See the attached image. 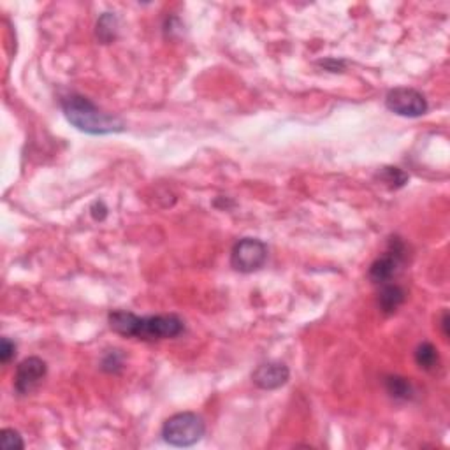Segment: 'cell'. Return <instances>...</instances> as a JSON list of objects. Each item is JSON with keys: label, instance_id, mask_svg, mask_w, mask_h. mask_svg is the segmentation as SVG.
Wrapping results in <instances>:
<instances>
[{"label": "cell", "instance_id": "obj_1", "mask_svg": "<svg viewBox=\"0 0 450 450\" xmlns=\"http://www.w3.org/2000/svg\"><path fill=\"white\" fill-rule=\"evenodd\" d=\"M108 320H110V327L113 329L114 333L145 341L169 340V338L180 336L185 331L183 320L178 315L137 317L132 311L114 309L110 314Z\"/></svg>", "mask_w": 450, "mask_h": 450}, {"label": "cell", "instance_id": "obj_2", "mask_svg": "<svg viewBox=\"0 0 450 450\" xmlns=\"http://www.w3.org/2000/svg\"><path fill=\"white\" fill-rule=\"evenodd\" d=\"M62 111L67 122L79 130V132L92 134V136H106L125 130V123L116 114L101 111L90 99L83 95L71 94L62 99Z\"/></svg>", "mask_w": 450, "mask_h": 450}, {"label": "cell", "instance_id": "obj_3", "mask_svg": "<svg viewBox=\"0 0 450 450\" xmlns=\"http://www.w3.org/2000/svg\"><path fill=\"white\" fill-rule=\"evenodd\" d=\"M206 435V422L194 411L172 415L162 426V438L172 447H192Z\"/></svg>", "mask_w": 450, "mask_h": 450}, {"label": "cell", "instance_id": "obj_4", "mask_svg": "<svg viewBox=\"0 0 450 450\" xmlns=\"http://www.w3.org/2000/svg\"><path fill=\"white\" fill-rule=\"evenodd\" d=\"M267 260V247L257 238H243L232 247L231 266L245 274L263 269Z\"/></svg>", "mask_w": 450, "mask_h": 450}, {"label": "cell", "instance_id": "obj_5", "mask_svg": "<svg viewBox=\"0 0 450 450\" xmlns=\"http://www.w3.org/2000/svg\"><path fill=\"white\" fill-rule=\"evenodd\" d=\"M385 106L398 116L419 118L427 113L429 104L422 92L408 86H396L385 95Z\"/></svg>", "mask_w": 450, "mask_h": 450}, {"label": "cell", "instance_id": "obj_6", "mask_svg": "<svg viewBox=\"0 0 450 450\" xmlns=\"http://www.w3.org/2000/svg\"><path fill=\"white\" fill-rule=\"evenodd\" d=\"M405 263V243L400 238H392L389 248L382 257H378L369 267V280L373 283H389L394 278L401 264Z\"/></svg>", "mask_w": 450, "mask_h": 450}, {"label": "cell", "instance_id": "obj_7", "mask_svg": "<svg viewBox=\"0 0 450 450\" xmlns=\"http://www.w3.org/2000/svg\"><path fill=\"white\" fill-rule=\"evenodd\" d=\"M48 373V366L39 357H27L18 365L14 376V389L18 394H30L34 389L39 387Z\"/></svg>", "mask_w": 450, "mask_h": 450}, {"label": "cell", "instance_id": "obj_8", "mask_svg": "<svg viewBox=\"0 0 450 450\" xmlns=\"http://www.w3.org/2000/svg\"><path fill=\"white\" fill-rule=\"evenodd\" d=\"M290 369L283 362H264L252 373V380L263 391H274L289 382Z\"/></svg>", "mask_w": 450, "mask_h": 450}, {"label": "cell", "instance_id": "obj_9", "mask_svg": "<svg viewBox=\"0 0 450 450\" xmlns=\"http://www.w3.org/2000/svg\"><path fill=\"white\" fill-rule=\"evenodd\" d=\"M405 299H407V292L403 287L396 285V283H384L378 294V306L385 315H392L403 305Z\"/></svg>", "mask_w": 450, "mask_h": 450}, {"label": "cell", "instance_id": "obj_10", "mask_svg": "<svg viewBox=\"0 0 450 450\" xmlns=\"http://www.w3.org/2000/svg\"><path fill=\"white\" fill-rule=\"evenodd\" d=\"M385 389H387L391 398L401 401L411 400L415 394L413 384H411L408 378H405V376H400V375L387 376V378H385Z\"/></svg>", "mask_w": 450, "mask_h": 450}, {"label": "cell", "instance_id": "obj_11", "mask_svg": "<svg viewBox=\"0 0 450 450\" xmlns=\"http://www.w3.org/2000/svg\"><path fill=\"white\" fill-rule=\"evenodd\" d=\"M415 362H417V366H419L420 369H424V371H433L440 362L438 350H436L435 345L429 343V341L420 343L419 347L415 349Z\"/></svg>", "mask_w": 450, "mask_h": 450}, {"label": "cell", "instance_id": "obj_12", "mask_svg": "<svg viewBox=\"0 0 450 450\" xmlns=\"http://www.w3.org/2000/svg\"><path fill=\"white\" fill-rule=\"evenodd\" d=\"M118 28V18L114 12H104L97 21V37L104 44L111 43L116 37Z\"/></svg>", "mask_w": 450, "mask_h": 450}, {"label": "cell", "instance_id": "obj_13", "mask_svg": "<svg viewBox=\"0 0 450 450\" xmlns=\"http://www.w3.org/2000/svg\"><path fill=\"white\" fill-rule=\"evenodd\" d=\"M376 176L380 178V181H384V185H387L389 188H392V190H398V188L405 187V185L408 183L407 172L400 167H392V165L380 169Z\"/></svg>", "mask_w": 450, "mask_h": 450}, {"label": "cell", "instance_id": "obj_14", "mask_svg": "<svg viewBox=\"0 0 450 450\" xmlns=\"http://www.w3.org/2000/svg\"><path fill=\"white\" fill-rule=\"evenodd\" d=\"M0 445L4 450H18L25 449V442L21 435L16 429H2L0 431Z\"/></svg>", "mask_w": 450, "mask_h": 450}, {"label": "cell", "instance_id": "obj_15", "mask_svg": "<svg viewBox=\"0 0 450 450\" xmlns=\"http://www.w3.org/2000/svg\"><path fill=\"white\" fill-rule=\"evenodd\" d=\"M102 371L106 373H120L123 369V356L120 350H110V352L104 356L101 365Z\"/></svg>", "mask_w": 450, "mask_h": 450}, {"label": "cell", "instance_id": "obj_16", "mask_svg": "<svg viewBox=\"0 0 450 450\" xmlns=\"http://www.w3.org/2000/svg\"><path fill=\"white\" fill-rule=\"evenodd\" d=\"M16 356V343L11 341L9 338H2L0 341V360L2 365H8L9 360Z\"/></svg>", "mask_w": 450, "mask_h": 450}, {"label": "cell", "instance_id": "obj_17", "mask_svg": "<svg viewBox=\"0 0 450 450\" xmlns=\"http://www.w3.org/2000/svg\"><path fill=\"white\" fill-rule=\"evenodd\" d=\"M318 65H322L325 71L329 72H341L345 69V60L338 59H325L318 62Z\"/></svg>", "mask_w": 450, "mask_h": 450}, {"label": "cell", "instance_id": "obj_18", "mask_svg": "<svg viewBox=\"0 0 450 450\" xmlns=\"http://www.w3.org/2000/svg\"><path fill=\"white\" fill-rule=\"evenodd\" d=\"M90 212H92V216H94L95 220L102 222V220L106 218V215H108V207H106V204L102 203V201H97V203L92 204Z\"/></svg>", "mask_w": 450, "mask_h": 450}, {"label": "cell", "instance_id": "obj_19", "mask_svg": "<svg viewBox=\"0 0 450 450\" xmlns=\"http://www.w3.org/2000/svg\"><path fill=\"white\" fill-rule=\"evenodd\" d=\"M442 329H443V336L449 338V314L443 311L442 315Z\"/></svg>", "mask_w": 450, "mask_h": 450}]
</instances>
